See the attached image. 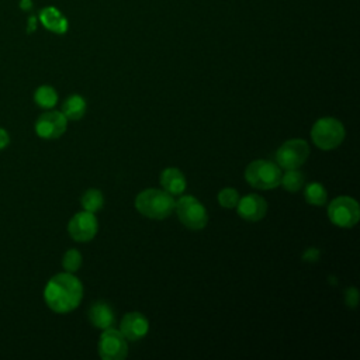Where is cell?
Returning a JSON list of instances; mask_svg holds the SVG:
<instances>
[{
    "instance_id": "14",
    "label": "cell",
    "mask_w": 360,
    "mask_h": 360,
    "mask_svg": "<svg viewBox=\"0 0 360 360\" xmlns=\"http://www.w3.org/2000/svg\"><path fill=\"white\" fill-rule=\"evenodd\" d=\"M160 184L165 191L172 195H179L186 190L187 181L184 174L177 167H166L160 174Z\"/></svg>"
},
{
    "instance_id": "11",
    "label": "cell",
    "mask_w": 360,
    "mask_h": 360,
    "mask_svg": "<svg viewBox=\"0 0 360 360\" xmlns=\"http://www.w3.org/2000/svg\"><path fill=\"white\" fill-rule=\"evenodd\" d=\"M239 217L249 222L260 221L266 212H267V202L266 200L259 194H248L242 198H239L238 205L235 207Z\"/></svg>"
},
{
    "instance_id": "22",
    "label": "cell",
    "mask_w": 360,
    "mask_h": 360,
    "mask_svg": "<svg viewBox=\"0 0 360 360\" xmlns=\"http://www.w3.org/2000/svg\"><path fill=\"white\" fill-rule=\"evenodd\" d=\"M239 198V193L232 187H225L218 193V202L224 208H235Z\"/></svg>"
},
{
    "instance_id": "19",
    "label": "cell",
    "mask_w": 360,
    "mask_h": 360,
    "mask_svg": "<svg viewBox=\"0 0 360 360\" xmlns=\"http://www.w3.org/2000/svg\"><path fill=\"white\" fill-rule=\"evenodd\" d=\"M304 183H305V176L298 169H288L285 170L284 174H281L280 184H283V187L290 193L300 191L304 187Z\"/></svg>"
},
{
    "instance_id": "1",
    "label": "cell",
    "mask_w": 360,
    "mask_h": 360,
    "mask_svg": "<svg viewBox=\"0 0 360 360\" xmlns=\"http://www.w3.org/2000/svg\"><path fill=\"white\" fill-rule=\"evenodd\" d=\"M83 298V285L73 273H58L49 278L44 290L48 308L56 314H68L79 307Z\"/></svg>"
},
{
    "instance_id": "7",
    "label": "cell",
    "mask_w": 360,
    "mask_h": 360,
    "mask_svg": "<svg viewBox=\"0 0 360 360\" xmlns=\"http://www.w3.org/2000/svg\"><path fill=\"white\" fill-rule=\"evenodd\" d=\"M309 156V146L304 139H290L276 152V163L280 169H298Z\"/></svg>"
},
{
    "instance_id": "5",
    "label": "cell",
    "mask_w": 360,
    "mask_h": 360,
    "mask_svg": "<svg viewBox=\"0 0 360 360\" xmlns=\"http://www.w3.org/2000/svg\"><path fill=\"white\" fill-rule=\"evenodd\" d=\"M179 221L191 231L202 229L208 222L205 207L193 195H183L174 204Z\"/></svg>"
},
{
    "instance_id": "8",
    "label": "cell",
    "mask_w": 360,
    "mask_h": 360,
    "mask_svg": "<svg viewBox=\"0 0 360 360\" xmlns=\"http://www.w3.org/2000/svg\"><path fill=\"white\" fill-rule=\"evenodd\" d=\"M97 347L103 360H124L128 356V342L124 335L114 328L103 330Z\"/></svg>"
},
{
    "instance_id": "18",
    "label": "cell",
    "mask_w": 360,
    "mask_h": 360,
    "mask_svg": "<svg viewBox=\"0 0 360 360\" xmlns=\"http://www.w3.org/2000/svg\"><path fill=\"white\" fill-rule=\"evenodd\" d=\"M304 197H305V201L308 204L322 207V205L326 204L328 193H326V188L321 183L314 181V183H309V184L305 186Z\"/></svg>"
},
{
    "instance_id": "13",
    "label": "cell",
    "mask_w": 360,
    "mask_h": 360,
    "mask_svg": "<svg viewBox=\"0 0 360 360\" xmlns=\"http://www.w3.org/2000/svg\"><path fill=\"white\" fill-rule=\"evenodd\" d=\"M89 319L94 328L103 329V330L112 328L114 321H115L112 308L104 301H97L90 307Z\"/></svg>"
},
{
    "instance_id": "23",
    "label": "cell",
    "mask_w": 360,
    "mask_h": 360,
    "mask_svg": "<svg viewBox=\"0 0 360 360\" xmlns=\"http://www.w3.org/2000/svg\"><path fill=\"white\" fill-rule=\"evenodd\" d=\"M345 301H346L347 307L354 308V307L357 305V302H359V292H357V290H356L354 287L346 290V292H345Z\"/></svg>"
},
{
    "instance_id": "6",
    "label": "cell",
    "mask_w": 360,
    "mask_h": 360,
    "mask_svg": "<svg viewBox=\"0 0 360 360\" xmlns=\"http://www.w3.org/2000/svg\"><path fill=\"white\" fill-rule=\"evenodd\" d=\"M328 217L336 226L353 228L360 219L359 202L347 195L336 197L328 205Z\"/></svg>"
},
{
    "instance_id": "20",
    "label": "cell",
    "mask_w": 360,
    "mask_h": 360,
    "mask_svg": "<svg viewBox=\"0 0 360 360\" xmlns=\"http://www.w3.org/2000/svg\"><path fill=\"white\" fill-rule=\"evenodd\" d=\"M103 205H104V195L97 188H89L82 195V207L84 208V211L97 212L103 208Z\"/></svg>"
},
{
    "instance_id": "9",
    "label": "cell",
    "mask_w": 360,
    "mask_h": 360,
    "mask_svg": "<svg viewBox=\"0 0 360 360\" xmlns=\"http://www.w3.org/2000/svg\"><path fill=\"white\" fill-rule=\"evenodd\" d=\"M98 229V222L94 215V212L89 211H80L76 212L69 224H68V232L76 242H89L91 240Z\"/></svg>"
},
{
    "instance_id": "12",
    "label": "cell",
    "mask_w": 360,
    "mask_h": 360,
    "mask_svg": "<svg viewBox=\"0 0 360 360\" xmlns=\"http://www.w3.org/2000/svg\"><path fill=\"white\" fill-rule=\"evenodd\" d=\"M149 330L148 319L136 311L128 312L124 315L120 323V332L127 340H139L146 336Z\"/></svg>"
},
{
    "instance_id": "15",
    "label": "cell",
    "mask_w": 360,
    "mask_h": 360,
    "mask_svg": "<svg viewBox=\"0 0 360 360\" xmlns=\"http://www.w3.org/2000/svg\"><path fill=\"white\" fill-rule=\"evenodd\" d=\"M86 110H87L86 100L79 94L69 96L62 104V114L66 117V120H72V121H77L83 118L86 114Z\"/></svg>"
},
{
    "instance_id": "24",
    "label": "cell",
    "mask_w": 360,
    "mask_h": 360,
    "mask_svg": "<svg viewBox=\"0 0 360 360\" xmlns=\"http://www.w3.org/2000/svg\"><path fill=\"white\" fill-rule=\"evenodd\" d=\"M10 143V135L4 128H0V150L7 148Z\"/></svg>"
},
{
    "instance_id": "4",
    "label": "cell",
    "mask_w": 360,
    "mask_h": 360,
    "mask_svg": "<svg viewBox=\"0 0 360 360\" xmlns=\"http://www.w3.org/2000/svg\"><path fill=\"white\" fill-rule=\"evenodd\" d=\"M345 134L343 124L332 117L319 118L311 128V139L322 150L338 148L343 142Z\"/></svg>"
},
{
    "instance_id": "16",
    "label": "cell",
    "mask_w": 360,
    "mask_h": 360,
    "mask_svg": "<svg viewBox=\"0 0 360 360\" xmlns=\"http://www.w3.org/2000/svg\"><path fill=\"white\" fill-rule=\"evenodd\" d=\"M41 21L48 30L58 32V34L65 32L68 28V22L63 18V15L52 7H48L41 11Z\"/></svg>"
},
{
    "instance_id": "21",
    "label": "cell",
    "mask_w": 360,
    "mask_h": 360,
    "mask_svg": "<svg viewBox=\"0 0 360 360\" xmlns=\"http://www.w3.org/2000/svg\"><path fill=\"white\" fill-rule=\"evenodd\" d=\"M82 253L77 249H69L65 252L62 257V266L65 271L68 273H75L80 269L82 266Z\"/></svg>"
},
{
    "instance_id": "17",
    "label": "cell",
    "mask_w": 360,
    "mask_h": 360,
    "mask_svg": "<svg viewBox=\"0 0 360 360\" xmlns=\"http://www.w3.org/2000/svg\"><path fill=\"white\" fill-rule=\"evenodd\" d=\"M34 101L41 108L49 110V108L56 105V103H58V93H56V90L52 86H48V84L39 86L35 90V93H34Z\"/></svg>"
},
{
    "instance_id": "2",
    "label": "cell",
    "mask_w": 360,
    "mask_h": 360,
    "mask_svg": "<svg viewBox=\"0 0 360 360\" xmlns=\"http://www.w3.org/2000/svg\"><path fill=\"white\" fill-rule=\"evenodd\" d=\"M174 198L165 190L146 188L135 198V208L146 218L165 219L174 211Z\"/></svg>"
},
{
    "instance_id": "3",
    "label": "cell",
    "mask_w": 360,
    "mask_h": 360,
    "mask_svg": "<svg viewBox=\"0 0 360 360\" xmlns=\"http://www.w3.org/2000/svg\"><path fill=\"white\" fill-rule=\"evenodd\" d=\"M245 180L255 188L271 190L280 186L281 169L270 160H253L245 169Z\"/></svg>"
},
{
    "instance_id": "10",
    "label": "cell",
    "mask_w": 360,
    "mask_h": 360,
    "mask_svg": "<svg viewBox=\"0 0 360 360\" xmlns=\"http://www.w3.org/2000/svg\"><path fill=\"white\" fill-rule=\"evenodd\" d=\"M68 128V120L62 111L49 110L41 114L35 122V132L44 139H56L65 134Z\"/></svg>"
}]
</instances>
